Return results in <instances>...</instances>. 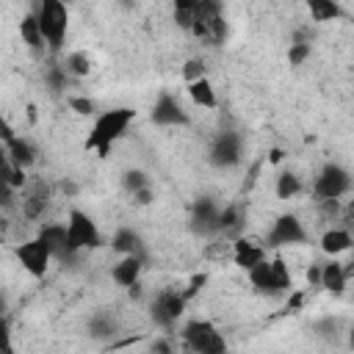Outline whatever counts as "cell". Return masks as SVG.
I'll list each match as a JSON object with an SVG mask.
<instances>
[{
    "label": "cell",
    "instance_id": "3957f363",
    "mask_svg": "<svg viewBox=\"0 0 354 354\" xmlns=\"http://www.w3.org/2000/svg\"><path fill=\"white\" fill-rule=\"evenodd\" d=\"M246 277H249V285L263 296H285L293 288L290 268L282 257H268L266 254L257 266H252L246 271Z\"/></svg>",
    "mask_w": 354,
    "mask_h": 354
},
{
    "label": "cell",
    "instance_id": "cb8c5ba5",
    "mask_svg": "<svg viewBox=\"0 0 354 354\" xmlns=\"http://www.w3.org/2000/svg\"><path fill=\"white\" fill-rule=\"evenodd\" d=\"M307 14L315 25H326V22H335V19L346 17L340 0H307Z\"/></svg>",
    "mask_w": 354,
    "mask_h": 354
},
{
    "label": "cell",
    "instance_id": "7a4b0ae2",
    "mask_svg": "<svg viewBox=\"0 0 354 354\" xmlns=\"http://www.w3.org/2000/svg\"><path fill=\"white\" fill-rule=\"evenodd\" d=\"M33 17L50 53H61L69 33V6L64 0H36Z\"/></svg>",
    "mask_w": 354,
    "mask_h": 354
},
{
    "label": "cell",
    "instance_id": "5b68a950",
    "mask_svg": "<svg viewBox=\"0 0 354 354\" xmlns=\"http://www.w3.org/2000/svg\"><path fill=\"white\" fill-rule=\"evenodd\" d=\"M185 304H188V299L183 296L180 288H163L149 301V318L163 335H174V329L185 313Z\"/></svg>",
    "mask_w": 354,
    "mask_h": 354
},
{
    "label": "cell",
    "instance_id": "52a82bcc",
    "mask_svg": "<svg viewBox=\"0 0 354 354\" xmlns=\"http://www.w3.org/2000/svg\"><path fill=\"white\" fill-rule=\"evenodd\" d=\"M188 33L205 44H221L224 41L227 25H224V14H221L218 0H196V11H194Z\"/></svg>",
    "mask_w": 354,
    "mask_h": 354
},
{
    "label": "cell",
    "instance_id": "ba28073f",
    "mask_svg": "<svg viewBox=\"0 0 354 354\" xmlns=\"http://www.w3.org/2000/svg\"><path fill=\"white\" fill-rule=\"evenodd\" d=\"M348 194H351V171L337 160H326L318 169L315 180H313L315 202H321V199H346Z\"/></svg>",
    "mask_w": 354,
    "mask_h": 354
},
{
    "label": "cell",
    "instance_id": "d6986e66",
    "mask_svg": "<svg viewBox=\"0 0 354 354\" xmlns=\"http://www.w3.org/2000/svg\"><path fill=\"white\" fill-rule=\"evenodd\" d=\"M39 235L44 238V243L50 246V252H53V260H72V257H77L72 249H69V243H66V227L64 224H58V221H47V224H41L39 227Z\"/></svg>",
    "mask_w": 354,
    "mask_h": 354
},
{
    "label": "cell",
    "instance_id": "277c9868",
    "mask_svg": "<svg viewBox=\"0 0 354 354\" xmlns=\"http://www.w3.org/2000/svg\"><path fill=\"white\" fill-rule=\"evenodd\" d=\"M180 343H183L185 351H194V354H221L227 348L224 335L207 318H191V321H185L180 326Z\"/></svg>",
    "mask_w": 354,
    "mask_h": 354
},
{
    "label": "cell",
    "instance_id": "8992f818",
    "mask_svg": "<svg viewBox=\"0 0 354 354\" xmlns=\"http://www.w3.org/2000/svg\"><path fill=\"white\" fill-rule=\"evenodd\" d=\"M64 227H66V243H69V249H72L75 254L102 246V230L97 227V221H94L86 210L69 207Z\"/></svg>",
    "mask_w": 354,
    "mask_h": 354
},
{
    "label": "cell",
    "instance_id": "f35d334b",
    "mask_svg": "<svg viewBox=\"0 0 354 354\" xmlns=\"http://www.w3.org/2000/svg\"><path fill=\"white\" fill-rule=\"evenodd\" d=\"M149 348H152V351H163V354H171V351H174V343H169L166 337H158V340H152V343H149Z\"/></svg>",
    "mask_w": 354,
    "mask_h": 354
},
{
    "label": "cell",
    "instance_id": "60d3db41",
    "mask_svg": "<svg viewBox=\"0 0 354 354\" xmlns=\"http://www.w3.org/2000/svg\"><path fill=\"white\" fill-rule=\"evenodd\" d=\"M6 310H8V299H6V293L0 290V315H6Z\"/></svg>",
    "mask_w": 354,
    "mask_h": 354
},
{
    "label": "cell",
    "instance_id": "2e32d148",
    "mask_svg": "<svg viewBox=\"0 0 354 354\" xmlns=\"http://www.w3.org/2000/svg\"><path fill=\"white\" fill-rule=\"evenodd\" d=\"M144 268H147V257H141V254H119V260L111 266V279L119 288H130L133 282L141 279Z\"/></svg>",
    "mask_w": 354,
    "mask_h": 354
},
{
    "label": "cell",
    "instance_id": "f546056e",
    "mask_svg": "<svg viewBox=\"0 0 354 354\" xmlns=\"http://www.w3.org/2000/svg\"><path fill=\"white\" fill-rule=\"evenodd\" d=\"M122 185H124V191L133 196L136 191H141V188H147V185H152V183H149V174H147L144 169H127L124 177H122Z\"/></svg>",
    "mask_w": 354,
    "mask_h": 354
},
{
    "label": "cell",
    "instance_id": "6da1fadb",
    "mask_svg": "<svg viewBox=\"0 0 354 354\" xmlns=\"http://www.w3.org/2000/svg\"><path fill=\"white\" fill-rule=\"evenodd\" d=\"M133 119H136V111L127 108V105L94 113V122H91L88 138H86V149H94L100 158H108L111 149L116 147V141L124 138V133L133 124Z\"/></svg>",
    "mask_w": 354,
    "mask_h": 354
},
{
    "label": "cell",
    "instance_id": "e0dca14e",
    "mask_svg": "<svg viewBox=\"0 0 354 354\" xmlns=\"http://www.w3.org/2000/svg\"><path fill=\"white\" fill-rule=\"evenodd\" d=\"M218 202L213 196H199L191 207V227L199 235H213L216 232V216H218Z\"/></svg>",
    "mask_w": 354,
    "mask_h": 354
},
{
    "label": "cell",
    "instance_id": "74e56055",
    "mask_svg": "<svg viewBox=\"0 0 354 354\" xmlns=\"http://www.w3.org/2000/svg\"><path fill=\"white\" fill-rule=\"evenodd\" d=\"M152 199H155L152 185H147V188H141V191H136V194H133V202H136V205H149Z\"/></svg>",
    "mask_w": 354,
    "mask_h": 354
},
{
    "label": "cell",
    "instance_id": "5bb4252c",
    "mask_svg": "<svg viewBox=\"0 0 354 354\" xmlns=\"http://www.w3.org/2000/svg\"><path fill=\"white\" fill-rule=\"evenodd\" d=\"M266 246L260 243V241H252V238H243V235H238V238H232L230 241V257H232V263L238 266V268H243V271H249L252 266H257L263 257H266Z\"/></svg>",
    "mask_w": 354,
    "mask_h": 354
},
{
    "label": "cell",
    "instance_id": "ac0fdd59",
    "mask_svg": "<svg viewBox=\"0 0 354 354\" xmlns=\"http://www.w3.org/2000/svg\"><path fill=\"white\" fill-rule=\"evenodd\" d=\"M351 243H354V238H351V230H348L346 224H332V227H326V230L321 232V238H318V246H321V252H324L326 257H340V254H346V252L351 249Z\"/></svg>",
    "mask_w": 354,
    "mask_h": 354
},
{
    "label": "cell",
    "instance_id": "ab89813d",
    "mask_svg": "<svg viewBox=\"0 0 354 354\" xmlns=\"http://www.w3.org/2000/svg\"><path fill=\"white\" fill-rule=\"evenodd\" d=\"M318 277H321V263H313V266L307 268V282L318 288Z\"/></svg>",
    "mask_w": 354,
    "mask_h": 354
},
{
    "label": "cell",
    "instance_id": "8d00e7d4",
    "mask_svg": "<svg viewBox=\"0 0 354 354\" xmlns=\"http://www.w3.org/2000/svg\"><path fill=\"white\" fill-rule=\"evenodd\" d=\"M14 133H17V130L11 127V122L6 119V113L0 111V144H6V141H8L11 136H14Z\"/></svg>",
    "mask_w": 354,
    "mask_h": 354
},
{
    "label": "cell",
    "instance_id": "b9f144b4",
    "mask_svg": "<svg viewBox=\"0 0 354 354\" xmlns=\"http://www.w3.org/2000/svg\"><path fill=\"white\" fill-rule=\"evenodd\" d=\"M64 3H66V6H69V3H75V0H64Z\"/></svg>",
    "mask_w": 354,
    "mask_h": 354
},
{
    "label": "cell",
    "instance_id": "9c48e42d",
    "mask_svg": "<svg viewBox=\"0 0 354 354\" xmlns=\"http://www.w3.org/2000/svg\"><path fill=\"white\" fill-rule=\"evenodd\" d=\"M310 241V230L304 227V221L296 213H282L271 221L263 246L266 249H288V246H299Z\"/></svg>",
    "mask_w": 354,
    "mask_h": 354
},
{
    "label": "cell",
    "instance_id": "ffe728a7",
    "mask_svg": "<svg viewBox=\"0 0 354 354\" xmlns=\"http://www.w3.org/2000/svg\"><path fill=\"white\" fill-rule=\"evenodd\" d=\"M6 155H8V160L14 163V166H19V169H30L36 160H39V152H36V147H33V141L30 138H25V136H19V133H14L6 144Z\"/></svg>",
    "mask_w": 354,
    "mask_h": 354
},
{
    "label": "cell",
    "instance_id": "4316f807",
    "mask_svg": "<svg viewBox=\"0 0 354 354\" xmlns=\"http://www.w3.org/2000/svg\"><path fill=\"white\" fill-rule=\"evenodd\" d=\"M116 332H119V324H116L113 315H108V313H97V315L88 318V335H91V337L105 340V337H113Z\"/></svg>",
    "mask_w": 354,
    "mask_h": 354
},
{
    "label": "cell",
    "instance_id": "30bf717a",
    "mask_svg": "<svg viewBox=\"0 0 354 354\" xmlns=\"http://www.w3.org/2000/svg\"><path fill=\"white\" fill-rule=\"evenodd\" d=\"M207 160L216 169H235L243 160V138L238 130H218L210 138Z\"/></svg>",
    "mask_w": 354,
    "mask_h": 354
},
{
    "label": "cell",
    "instance_id": "83f0119b",
    "mask_svg": "<svg viewBox=\"0 0 354 354\" xmlns=\"http://www.w3.org/2000/svg\"><path fill=\"white\" fill-rule=\"evenodd\" d=\"M64 69L69 72L72 80L88 77V72H91V58H88V53H83V50H72V53L64 58Z\"/></svg>",
    "mask_w": 354,
    "mask_h": 354
},
{
    "label": "cell",
    "instance_id": "9a60e30c",
    "mask_svg": "<svg viewBox=\"0 0 354 354\" xmlns=\"http://www.w3.org/2000/svg\"><path fill=\"white\" fill-rule=\"evenodd\" d=\"M348 279H351V263H340L337 257H329L326 263H321L318 288H324L329 293H343Z\"/></svg>",
    "mask_w": 354,
    "mask_h": 354
},
{
    "label": "cell",
    "instance_id": "484cf974",
    "mask_svg": "<svg viewBox=\"0 0 354 354\" xmlns=\"http://www.w3.org/2000/svg\"><path fill=\"white\" fill-rule=\"evenodd\" d=\"M19 36H22V41H25L33 53H44V50H47V44H44V39H41V30H39V22H36L33 11H28V14L19 19Z\"/></svg>",
    "mask_w": 354,
    "mask_h": 354
},
{
    "label": "cell",
    "instance_id": "8fae6325",
    "mask_svg": "<svg viewBox=\"0 0 354 354\" xmlns=\"http://www.w3.org/2000/svg\"><path fill=\"white\" fill-rule=\"evenodd\" d=\"M14 257L22 266V271H28L36 279H41L50 271V263H53V252H50V246L44 243L41 235H33V238L17 243L14 246Z\"/></svg>",
    "mask_w": 354,
    "mask_h": 354
},
{
    "label": "cell",
    "instance_id": "4fadbf2b",
    "mask_svg": "<svg viewBox=\"0 0 354 354\" xmlns=\"http://www.w3.org/2000/svg\"><path fill=\"white\" fill-rule=\"evenodd\" d=\"M243 227H246V207L241 202H227L218 207V216H216V232L213 238H221V241H232L238 235H243Z\"/></svg>",
    "mask_w": 354,
    "mask_h": 354
},
{
    "label": "cell",
    "instance_id": "836d02e7",
    "mask_svg": "<svg viewBox=\"0 0 354 354\" xmlns=\"http://www.w3.org/2000/svg\"><path fill=\"white\" fill-rule=\"evenodd\" d=\"M310 53H313V44H307V41H290L288 44V64L290 66H301L310 58Z\"/></svg>",
    "mask_w": 354,
    "mask_h": 354
},
{
    "label": "cell",
    "instance_id": "d6a6232c",
    "mask_svg": "<svg viewBox=\"0 0 354 354\" xmlns=\"http://www.w3.org/2000/svg\"><path fill=\"white\" fill-rule=\"evenodd\" d=\"M66 102H69V108H72L77 116H94V113H97V102H94L91 97L69 94V97H66Z\"/></svg>",
    "mask_w": 354,
    "mask_h": 354
},
{
    "label": "cell",
    "instance_id": "1f68e13d",
    "mask_svg": "<svg viewBox=\"0 0 354 354\" xmlns=\"http://www.w3.org/2000/svg\"><path fill=\"white\" fill-rule=\"evenodd\" d=\"M44 77H47V83H50V88H53V91L66 88V83L72 80V77H69V72L64 69V64H50V66H47V72H44Z\"/></svg>",
    "mask_w": 354,
    "mask_h": 354
},
{
    "label": "cell",
    "instance_id": "d590c367",
    "mask_svg": "<svg viewBox=\"0 0 354 354\" xmlns=\"http://www.w3.org/2000/svg\"><path fill=\"white\" fill-rule=\"evenodd\" d=\"M14 343H11V321L6 315H0V354H11Z\"/></svg>",
    "mask_w": 354,
    "mask_h": 354
},
{
    "label": "cell",
    "instance_id": "f1b7e54d",
    "mask_svg": "<svg viewBox=\"0 0 354 354\" xmlns=\"http://www.w3.org/2000/svg\"><path fill=\"white\" fill-rule=\"evenodd\" d=\"M194 11H196V0H171V17H174L177 28L188 30L191 19H194Z\"/></svg>",
    "mask_w": 354,
    "mask_h": 354
},
{
    "label": "cell",
    "instance_id": "7402d4cb",
    "mask_svg": "<svg viewBox=\"0 0 354 354\" xmlns=\"http://www.w3.org/2000/svg\"><path fill=\"white\" fill-rule=\"evenodd\" d=\"M185 94H188V100H191L196 108H207V111L218 108V97H216V88H213V83H210L207 75L199 77V80L185 83Z\"/></svg>",
    "mask_w": 354,
    "mask_h": 354
},
{
    "label": "cell",
    "instance_id": "603a6c76",
    "mask_svg": "<svg viewBox=\"0 0 354 354\" xmlns=\"http://www.w3.org/2000/svg\"><path fill=\"white\" fill-rule=\"evenodd\" d=\"M50 194H47V188L39 183V185H33V188H28L25 191V196H22V216L28 218V221H39L41 216H44V210H47V199Z\"/></svg>",
    "mask_w": 354,
    "mask_h": 354
},
{
    "label": "cell",
    "instance_id": "44dd1931",
    "mask_svg": "<svg viewBox=\"0 0 354 354\" xmlns=\"http://www.w3.org/2000/svg\"><path fill=\"white\" fill-rule=\"evenodd\" d=\"M111 249L116 252V254H141V257H147V241L141 238V232L138 230H133V227H119L113 235H111Z\"/></svg>",
    "mask_w": 354,
    "mask_h": 354
},
{
    "label": "cell",
    "instance_id": "d4e9b609",
    "mask_svg": "<svg viewBox=\"0 0 354 354\" xmlns=\"http://www.w3.org/2000/svg\"><path fill=\"white\" fill-rule=\"evenodd\" d=\"M299 194H304V180L293 169L279 171L277 180H274V196L282 199V202H288V199H296Z\"/></svg>",
    "mask_w": 354,
    "mask_h": 354
},
{
    "label": "cell",
    "instance_id": "e575fe53",
    "mask_svg": "<svg viewBox=\"0 0 354 354\" xmlns=\"http://www.w3.org/2000/svg\"><path fill=\"white\" fill-rule=\"evenodd\" d=\"M183 80L185 83H191V80H199V77H205L207 75V66H205V61L202 58H188L185 64H183Z\"/></svg>",
    "mask_w": 354,
    "mask_h": 354
},
{
    "label": "cell",
    "instance_id": "4dcf8cb0",
    "mask_svg": "<svg viewBox=\"0 0 354 354\" xmlns=\"http://www.w3.org/2000/svg\"><path fill=\"white\" fill-rule=\"evenodd\" d=\"M8 174H11V160H8V155H6V147L0 144V202H3V205L11 202V196H14V191H11V185H8Z\"/></svg>",
    "mask_w": 354,
    "mask_h": 354
},
{
    "label": "cell",
    "instance_id": "7c38bea8",
    "mask_svg": "<svg viewBox=\"0 0 354 354\" xmlns=\"http://www.w3.org/2000/svg\"><path fill=\"white\" fill-rule=\"evenodd\" d=\"M149 119H152V124H158V127H185V124H191V113H188L185 105H183L174 94H169V91H163V94L155 100V105H152V111H149Z\"/></svg>",
    "mask_w": 354,
    "mask_h": 354
}]
</instances>
